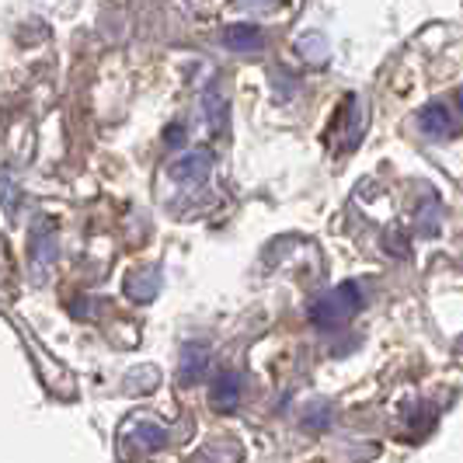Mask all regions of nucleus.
<instances>
[{"instance_id":"1","label":"nucleus","mask_w":463,"mask_h":463,"mask_svg":"<svg viewBox=\"0 0 463 463\" xmlns=\"http://www.w3.org/2000/svg\"><path fill=\"white\" fill-rule=\"evenodd\" d=\"M359 303H363L359 289L352 282H345V286H338L335 293H327V297H321V300L310 307V321L317 327H338L359 310Z\"/></svg>"},{"instance_id":"2","label":"nucleus","mask_w":463,"mask_h":463,"mask_svg":"<svg viewBox=\"0 0 463 463\" xmlns=\"http://www.w3.org/2000/svg\"><path fill=\"white\" fill-rule=\"evenodd\" d=\"M418 126H421V133L425 137H436V139H446L453 137V118L446 112V105H425L421 112H418Z\"/></svg>"},{"instance_id":"3","label":"nucleus","mask_w":463,"mask_h":463,"mask_svg":"<svg viewBox=\"0 0 463 463\" xmlns=\"http://www.w3.org/2000/svg\"><path fill=\"white\" fill-rule=\"evenodd\" d=\"M223 43L237 49V52H255L261 46V32H258L255 24H233V28L223 32Z\"/></svg>"},{"instance_id":"4","label":"nucleus","mask_w":463,"mask_h":463,"mask_svg":"<svg viewBox=\"0 0 463 463\" xmlns=\"http://www.w3.org/2000/svg\"><path fill=\"white\" fill-rule=\"evenodd\" d=\"M206 171H209L206 154H188V157H182V161L171 167V175H175L178 182H203Z\"/></svg>"},{"instance_id":"5","label":"nucleus","mask_w":463,"mask_h":463,"mask_svg":"<svg viewBox=\"0 0 463 463\" xmlns=\"http://www.w3.org/2000/svg\"><path fill=\"white\" fill-rule=\"evenodd\" d=\"M237 394H241V387H237L233 376H220V380L213 383V404H216L220 411H231L233 404H237Z\"/></svg>"},{"instance_id":"6","label":"nucleus","mask_w":463,"mask_h":463,"mask_svg":"<svg viewBox=\"0 0 463 463\" xmlns=\"http://www.w3.org/2000/svg\"><path fill=\"white\" fill-rule=\"evenodd\" d=\"M206 370V352H199V348H188L185 363H182V373H185L188 380H195L199 373Z\"/></svg>"},{"instance_id":"7","label":"nucleus","mask_w":463,"mask_h":463,"mask_svg":"<svg viewBox=\"0 0 463 463\" xmlns=\"http://www.w3.org/2000/svg\"><path fill=\"white\" fill-rule=\"evenodd\" d=\"M248 4H255V7H265V4H269V0H248Z\"/></svg>"},{"instance_id":"8","label":"nucleus","mask_w":463,"mask_h":463,"mask_svg":"<svg viewBox=\"0 0 463 463\" xmlns=\"http://www.w3.org/2000/svg\"><path fill=\"white\" fill-rule=\"evenodd\" d=\"M457 105H460V116H463V91L457 94Z\"/></svg>"}]
</instances>
